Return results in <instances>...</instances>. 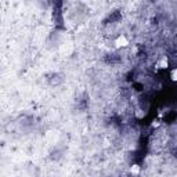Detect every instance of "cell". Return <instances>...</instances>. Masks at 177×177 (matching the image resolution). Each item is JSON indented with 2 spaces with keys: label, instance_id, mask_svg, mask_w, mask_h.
Wrapping results in <instances>:
<instances>
[{
  "label": "cell",
  "instance_id": "6da1fadb",
  "mask_svg": "<svg viewBox=\"0 0 177 177\" xmlns=\"http://www.w3.org/2000/svg\"><path fill=\"white\" fill-rule=\"evenodd\" d=\"M113 47L118 48V50H121V48H126V47H129V39L125 36V35H118L115 39H113Z\"/></svg>",
  "mask_w": 177,
  "mask_h": 177
},
{
  "label": "cell",
  "instance_id": "7a4b0ae2",
  "mask_svg": "<svg viewBox=\"0 0 177 177\" xmlns=\"http://www.w3.org/2000/svg\"><path fill=\"white\" fill-rule=\"evenodd\" d=\"M169 67V58L167 56H162L159 60L157 61V68L158 69H166Z\"/></svg>",
  "mask_w": 177,
  "mask_h": 177
},
{
  "label": "cell",
  "instance_id": "3957f363",
  "mask_svg": "<svg viewBox=\"0 0 177 177\" xmlns=\"http://www.w3.org/2000/svg\"><path fill=\"white\" fill-rule=\"evenodd\" d=\"M129 172H130V174H132V176H138V174H140V172H141V167L138 165H136V163H134V165L130 166Z\"/></svg>",
  "mask_w": 177,
  "mask_h": 177
},
{
  "label": "cell",
  "instance_id": "277c9868",
  "mask_svg": "<svg viewBox=\"0 0 177 177\" xmlns=\"http://www.w3.org/2000/svg\"><path fill=\"white\" fill-rule=\"evenodd\" d=\"M170 80L172 82H177V68H173L170 71Z\"/></svg>",
  "mask_w": 177,
  "mask_h": 177
},
{
  "label": "cell",
  "instance_id": "5b68a950",
  "mask_svg": "<svg viewBox=\"0 0 177 177\" xmlns=\"http://www.w3.org/2000/svg\"><path fill=\"white\" fill-rule=\"evenodd\" d=\"M159 125H161V122L158 121V119H157V121H154L152 123H151V126H152V127H158Z\"/></svg>",
  "mask_w": 177,
  "mask_h": 177
}]
</instances>
